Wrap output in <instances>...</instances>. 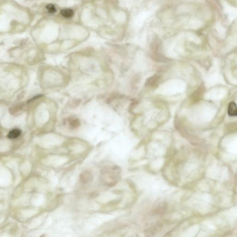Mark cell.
I'll return each mask as SVG.
<instances>
[{"instance_id":"obj_2","label":"cell","mask_w":237,"mask_h":237,"mask_svg":"<svg viewBox=\"0 0 237 237\" xmlns=\"http://www.w3.org/2000/svg\"><path fill=\"white\" fill-rule=\"evenodd\" d=\"M92 177L91 173L87 171L83 172L80 175V179L82 182L84 183H88L90 182L91 179Z\"/></svg>"},{"instance_id":"obj_4","label":"cell","mask_w":237,"mask_h":237,"mask_svg":"<svg viewBox=\"0 0 237 237\" xmlns=\"http://www.w3.org/2000/svg\"><path fill=\"white\" fill-rule=\"evenodd\" d=\"M61 14L65 18H70L73 16L74 15V12L71 9H66V10H62L61 11Z\"/></svg>"},{"instance_id":"obj_1","label":"cell","mask_w":237,"mask_h":237,"mask_svg":"<svg viewBox=\"0 0 237 237\" xmlns=\"http://www.w3.org/2000/svg\"><path fill=\"white\" fill-rule=\"evenodd\" d=\"M237 105L234 102H230L228 110V113L231 117L236 116L237 115Z\"/></svg>"},{"instance_id":"obj_5","label":"cell","mask_w":237,"mask_h":237,"mask_svg":"<svg viewBox=\"0 0 237 237\" xmlns=\"http://www.w3.org/2000/svg\"><path fill=\"white\" fill-rule=\"evenodd\" d=\"M46 8H47V10H48V12L50 14H53V13H55L56 11V9L55 7L52 4H49V5H48L46 7Z\"/></svg>"},{"instance_id":"obj_3","label":"cell","mask_w":237,"mask_h":237,"mask_svg":"<svg viewBox=\"0 0 237 237\" xmlns=\"http://www.w3.org/2000/svg\"><path fill=\"white\" fill-rule=\"evenodd\" d=\"M21 134V130L18 129H14L9 132L7 137L10 139H15L20 136Z\"/></svg>"},{"instance_id":"obj_6","label":"cell","mask_w":237,"mask_h":237,"mask_svg":"<svg viewBox=\"0 0 237 237\" xmlns=\"http://www.w3.org/2000/svg\"><path fill=\"white\" fill-rule=\"evenodd\" d=\"M79 124H80V123H79V121L76 119L72 120L71 122V125L72 127H78Z\"/></svg>"}]
</instances>
